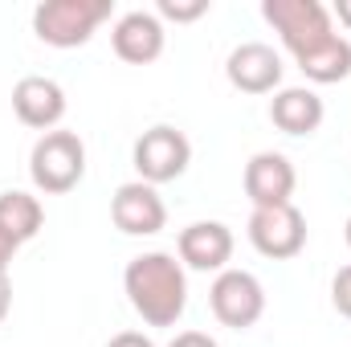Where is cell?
<instances>
[{
  "instance_id": "obj_16",
  "label": "cell",
  "mask_w": 351,
  "mask_h": 347,
  "mask_svg": "<svg viewBox=\"0 0 351 347\" xmlns=\"http://www.w3.org/2000/svg\"><path fill=\"white\" fill-rule=\"evenodd\" d=\"M41 225H45V208H41L37 196L16 192V188L0 192V229H4L16 246L33 241V237L41 233Z\"/></svg>"
},
{
  "instance_id": "obj_14",
  "label": "cell",
  "mask_w": 351,
  "mask_h": 347,
  "mask_svg": "<svg viewBox=\"0 0 351 347\" xmlns=\"http://www.w3.org/2000/svg\"><path fill=\"white\" fill-rule=\"evenodd\" d=\"M269 119L286 135H315L327 119V106L311 86H286L269 98Z\"/></svg>"
},
{
  "instance_id": "obj_11",
  "label": "cell",
  "mask_w": 351,
  "mask_h": 347,
  "mask_svg": "<svg viewBox=\"0 0 351 347\" xmlns=\"http://www.w3.org/2000/svg\"><path fill=\"white\" fill-rule=\"evenodd\" d=\"M176 250L188 270L221 274V270H229V258H233V229L221 221H192L188 229H180Z\"/></svg>"
},
{
  "instance_id": "obj_8",
  "label": "cell",
  "mask_w": 351,
  "mask_h": 347,
  "mask_svg": "<svg viewBox=\"0 0 351 347\" xmlns=\"http://www.w3.org/2000/svg\"><path fill=\"white\" fill-rule=\"evenodd\" d=\"M110 221L114 229H123L127 237H156L164 225H168V204L164 196L143 184V180H127L114 188L110 196Z\"/></svg>"
},
{
  "instance_id": "obj_12",
  "label": "cell",
  "mask_w": 351,
  "mask_h": 347,
  "mask_svg": "<svg viewBox=\"0 0 351 347\" xmlns=\"http://www.w3.org/2000/svg\"><path fill=\"white\" fill-rule=\"evenodd\" d=\"M225 78L241 94H274V90L282 86V58L265 41H245V45H237L229 53Z\"/></svg>"
},
{
  "instance_id": "obj_20",
  "label": "cell",
  "mask_w": 351,
  "mask_h": 347,
  "mask_svg": "<svg viewBox=\"0 0 351 347\" xmlns=\"http://www.w3.org/2000/svg\"><path fill=\"white\" fill-rule=\"evenodd\" d=\"M106 347H156V344H152L143 331H119V335H114Z\"/></svg>"
},
{
  "instance_id": "obj_1",
  "label": "cell",
  "mask_w": 351,
  "mask_h": 347,
  "mask_svg": "<svg viewBox=\"0 0 351 347\" xmlns=\"http://www.w3.org/2000/svg\"><path fill=\"white\" fill-rule=\"evenodd\" d=\"M123 290L147 327H176L184 307H188L184 261H176V254H164V250L139 254L123 270Z\"/></svg>"
},
{
  "instance_id": "obj_24",
  "label": "cell",
  "mask_w": 351,
  "mask_h": 347,
  "mask_svg": "<svg viewBox=\"0 0 351 347\" xmlns=\"http://www.w3.org/2000/svg\"><path fill=\"white\" fill-rule=\"evenodd\" d=\"M343 237H348V250H351V217H348V225H343Z\"/></svg>"
},
{
  "instance_id": "obj_4",
  "label": "cell",
  "mask_w": 351,
  "mask_h": 347,
  "mask_svg": "<svg viewBox=\"0 0 351 347\" xmlns=\"http://www.w3.org/2000/svg\"><path fill=\"white\" fill-rule=\"evenodd\" d=\"M262 16L274 25V33L294 58L335 37V16L319 0H262Z\"/></svg>"
},
{
  "instance_id": "obj_5",
  "label": "cell",
  "mask_w": 351,
  "mask_h": 347,
  "mask_svg": "<svg viewBox=\"0 0 351 347\" xmlns=\"http://www.w3.org/2000/svg\"><path fill=\"white\" fill-rule=\"evenodd\" d=\"M208 307L221 327L250 331L265 315V286L250 270H221L208 286Z\"/></svg>"
},
{
  "instance_id": "obj_18",
  "label": "cell",
  "mask_w": 351,
  "mask_h": 347,
  "mask_svg": "<svg viewBox=\"0 0 351 347\" xmlns=\"http://www.w3.org/2000/svg\"><path fill=\"white\" fill-rule=\"evenodd\" d=\"M331 302H335V311L351 319V265H343L335 278H331Z\"/></svg>"
},
{
  "instance_id": "obj_23",
  "label": "cell",
  "mask_w": 351,
  "mask_h": 347,
  "mask_svg": "<svg viewBox=\"0 0 351 347\" xmlns=\"http://www.w3.org/2000/svg\"><path fill=\"white\" fill-rule=\"evenodd\" d=\"M331 16H339V25H343V29H351V0H335Z\"/></svg>"
},
{
  "instance_id": "obj_17",
  "label": "cell",
  "mask_w": 351,
  "mask_h": 347,
  "mask_svg": "<svg viewBox=\"0 0 351 347\" xmlns=\"http://www.w3.org/2000/svg\"><path fill=\"white\" fill-rule=\"evenodd\" d=\"M204 12H208V0H160L156 4V16L160 21H176V25L200 21Z\"/></svg>"
},
{
  "instance_id": "obj_15",
  "label": "cell",
  "mask_w": 351,
  "mask_h": 347,
  "mask_svg": "<svg viewBox=\"0 0 351 347\" xmlns=\"http://www.w3.org/2000/svg\"><path fill=\"white\" fill-rule=\"evenodd\" d=\"M298 62V70L311 78V82H319V86H331V82H343L351 74V41L348 37H327V41H319L315 49H306V53H298L294 58Z\"/></svg>"
},
{
  "instance_id": "obj_13",
  "label": "cell",
  "mask_w": 351,
  "mask_h": 347,
  "mask_svg": "<svg viewBox=\"0 0 351 347\" xmlns=\"http://www.w3.org/2000/svg\"><path fill=\"white\" fill-rule=\"evenodd\" d=\"M298 172L282 152H258L245 164V196L254 200V208H269V204H290L294 196Z\"/></svg>"
},
{
  "instance_id": "obj_9",
  "label": "cell",
  "mask_w": 351,
  "mask_h": 347,
  "mask_svg": "<svg viewBox=\"0 0 351 347\" xmlns=\"http://www.w3.org/2000/svg\"><path fill=\"white\" fill-rule=\"evenodd\" d=\"M110 45L123 62L131 66H152L164 45H168V33H164V21L147 8H135V12H123L110 29Z\"/></svg>"
},
{
  "instance_id": "obj_10",
  "label": "cell",
  "mask_w": 351,
  "mask_h": 347,
  "mask_svg": "<svg viewBox=\"0 0 351 347\" xmlns=\"http://www.w3.org/2000/svg\"><path fill=\"white\" fill-rule=\"evenodd\" d=\"M12 110L33 131H58V123L66 119V90L45 74H25L12 86Z\"/></svg>"
},
{
  "instance_id": "obj_3",
  "label": "cell",
  "mask_w": 351,
  "mask_h": 347,
  "mask_svg": "<svg viewBox=\"0 0 351 347\" xmlns=\"http://www.w3.org/2000/svg\"><path fill=\"white\" fill-rule=\"evenodd\" d=\"M29 176H33L37 192H45V196L74 192L86 176V143L74 131H45L33 143Z\"/></svg>"
},
{
  "instance_id": "obj_6",
  "label": "cell",
  "mask_w": 351,
  "mask_h": 347,
  "mask_svg": "<svg viewBox=\"0 0 351 347\" xmlns=\"http://www.w3.org/2000/svg\"><path fill=\"white\" fill-rule=\"evenodd\" d=\"M131 164H135V172H139L143 184H152V188H156V184H168V180H180V176L188 172V164H192V143H188L184 131L160 123V127H152V131H143V135L135 139Z\"/></svg>"
},
{
  "instance_id": "obj_7",
  "label": "cell",
  "mask_w": 351,
  "mask_h": 347,
  "mask_svg": "<svg viewBox=\"0 0 351 347\" xmlns=\"http://www.w3.org/2000/svg\"><path fill=\"white\" fill-rule=\"evenodd\" d=\"M250 246L274 261H290L306 250V217L290 204H269L250 213Z\"/></svg>"
},
{
  "instance_id": "obj_19",
  "label": "cell",
  "mask_w": 351,
  "mask_h": 347,
  "mask_svg": "<svg viewBox=\"0 0 351 347\" xmlns=\"http://www.w3.org/2000/svg\"><path fill=\"white\" fill-rule=\"evenodd\" d=\"M168 347H221V344L213 335H204V331H180Z\"/></svg>"
},
{
  "instance_id": "obj_2",
  "label": "cell",
  "mask_w": 351,
  "mask_h": 347,
  "mask_svg": "<svg viewBox=\"0 0 351 347\" xmlns=\"http://www.w3.org/2000/svg\"><path fill=\"white\" fill-rule=\"evenodd\" d=\"M110 12L114 0H45L33 8V33L53 49H78L98 33L102 21H110Z\"/></svg>"
},
{
  "instance_id": "obj_21",
  "label": "cell",
  "mask_w": 351,
  "mask_h": 347,
  "mask_svg": "<svg viewBox=\"0 0 351 347\" xmlns=\"http://www.w3.org/2000/svg\"><path fill=\"white\" fill-rule=\"evenodd\" d=\"M16 250H21V246H16V241L0 229V274H8V261L16 258Z\"/></svg>"
},
{
  "instance_id": "obj_22",
  "label": "cell",
  "mask_w": 351,
  "mask_h": 347,
  "mask_svg": "<svg viewBox=\"0 0 351 347\" xmlns=\"http://www.w3.org/2000/svg\"><path fill=\"white\" fill-rule=\"evenodd\" d=\"M8 311H12V282L8 274H0V323L8 319Z\"/></svg>"
}]
</instances>
